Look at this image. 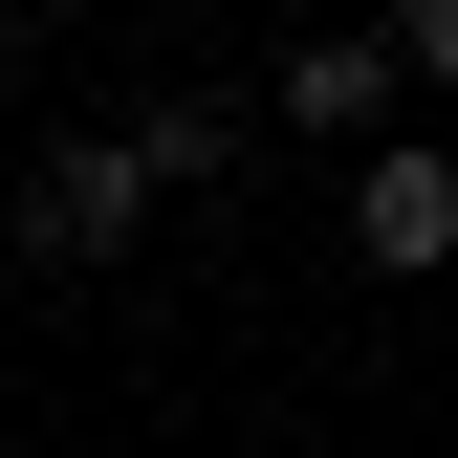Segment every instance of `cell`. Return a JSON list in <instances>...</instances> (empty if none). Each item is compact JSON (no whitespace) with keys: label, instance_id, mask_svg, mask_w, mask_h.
Listing matches in <instances>:
<instances>
[{"label":"cell","instance_id":"cell-6","mask_svg":"<svg viewBox=\"0 0 458 458\" xmlns=\"http://www.w3.org/2000/svg\"><path fill=\"white\" fill-rule=\"evenodd\" d=\"M0 109H22V22H0Z\"/></svg>","mask_w":458,"mask_h":458},{"label":"cell","instance_id":"cell-2","mask_svg":"<svg viewBox=\"0 0 458 458\" xmlns=\"http://www.w3.org/2000/svg\"><path fill=\"white\" fill-rule=\"evenodd\" d=\"M350 262L371 284H437L458 262V153H350Z\"/></svg>","mask_w":458,"mask_h":458},{"label":"cell","instance_id":"cell-5","mask_svg":"<svg viewBox=\"0 0 458 458\" xmlns=\"http://www.w3.org/2000/svg\"><path fill=\"white\" fill-rule=\"evenodd\" d=\"M393 66H415V88H458V0H393Z\"/></svg>","mask_w":458,"mask_h":458},{"label":"cell","instance_id":"cell-3","mask_svg":"<svg viewBox=\"0 0 458 458\" xmlns=\"http://www.w3.org/2000/svg\"><path fill=\"white\" fill-rule=\"evenodd\" d=\"M393 88H415V66H393V22H371V44H284V131H327V153H371Z\"/></svg>","mask_w":458,"mask_h":458},{"label":"cell","instance_id":"cell-4","mask_svg":"<svg viewBox=\"0 0 458 458\" xmlns=\"http://www.w3.org/2000/svg\"><path fill=\"white\" fill-rule=\"evenodd\" d=\"M131 153H153V197H175V175H241V88H153Z\"/></svg>","mask_w":458,"mask_h":458},{"label":"cell","instance_id":"cell-1","mask_svg":"<svg viewBox=\"0 0 458 458\" xmlns=\"http://www.w3.org/2000/svg\"><path fill=\"white\" fill-rule=\"evenodd\" d=\"M131 218H153V153L131 131H44L22 197H0V241H22V262H131Z\"/></svg>","mask_w":458,"mask_h":458}]
</instances>
